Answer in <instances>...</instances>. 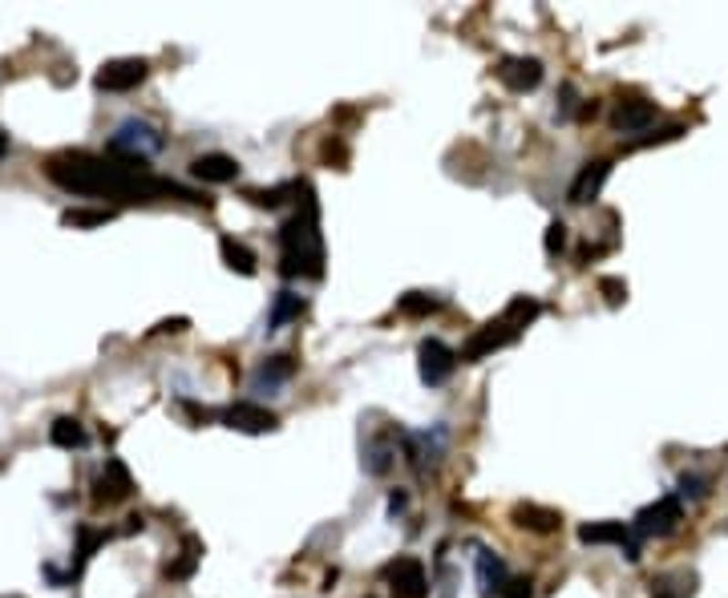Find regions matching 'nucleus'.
<instances>
[{
	"instance_id": "f257e3e1",
	"label": "nucleus",
	"mask_w": 728,
	"mask_h": 598,
	"mask_svg": "<svg viewBox=\"0 0 728 598\" xmlns=\"http://www.w3.org/2000/svg\"><path fill=\"white\" fill-rule=\"evenodd\" d=\"M45 174L69 194H101V199H126V202H151L158 194H174L182 202L211 207L207 194H194L171 179H158L142 158H98L86 154V150H65V154L45 158Z\"/></svg>"
},
{
	"instance_id": "f03ea898",
	"label": "nucleus",
	"mask_w": 728,
	"mask_h": 598,
	"mask_svg": "<svg viewBox=\"0 0 728 598\" xmlns=\"http://www.w3.org/2000/svg\"><path fill=\"white\" fill-rule=\"evenodd\" d=\"M304 211L279 227V247H284V275L287 279H320L324 275V242H320V222H316V202L312 186L300 182Z\"/></svg>"
},
{
	"instance_id": "7ed1b4c3",
	"label": "nucleus",
	"mask_w": 728,
	"mask_h": 598,
	"mask_svg": "<svg viewBox=\"0 0 728 598\" xmlns=\"http://www.w3.org/2000/svg\"><path fill=\"white\" fill-rule=\"evenodd\" d=\"M680 521H684V501H680L676 493H668V498L651 501V506H643L636 513L631 534H636V538H668Z\"/></svg>"
},
{
	"instance_id": "20e7f679",
	"label": "nucleus",
	"mask_w": 728,
	"mask_h": 598,
	"mask_svg": "<svg viewBox=\"0 0 728 598\" xmlns=\"http://www.w3.org/2000/svg\"><path fill=\"white\" fill-rule=\"evenodd\" d=\"M154 150H162V134H158L154 126H146V121H121L118 126V134L109 138V154L114 158H142L146 162V154H154Z\"/></svg>"
},
{
	"instance_id": "39448f33",
	"label": "nucleus",
	"mask_w": 728,
	"mask_h": 598,
	"mask_svg": "<svg viewBox=\"0 0 728 598\" xmlns=\"http://www.w3.org/2000/svg\"><path fill=\"white\" fill-rule=\"evenodd\" d=\"M380 578L389 583V591L393 598H429V574L425 566L417 562V558H397V562H389L380 570Z\"/></svg>"
},
{
	"instance_id": "423d86ee",
	"label": "nucleus",
	"mask_w": 728,
	"mask_h": 598,
	"mask_svg": "<svg viewBox=\"0 0 728 598\" xmlns=\"http://www.w3.org/2000/svg\"><path fill=\"white\" fill-rule=\"evenodd\" d=\"M457 368V352L450 348L445 340H421V348H417V372H421V385L437 388L445 385V380L453 376Z\"/></svg>"
},
{
	"instance_id": "0eeeda50",
	"label": "nucleus",
	"mask_w": 728,
	"mask_h": 598,
	"mask_svg": "<svg viewBox=\"0 0 728 598\" xmlns=\"http://www.w3.org/2000/svg\"><path fill=\"white\" fill-rule=\"evenodd\" d=\"M578 541H587V546H623L628 562H640V538L631 534L628 521H587V526H578Z\"/></svg>"
},
{
	"instance_id": "6e6552de",
	"label": "nucleus",
	"mask_w": 728,
	"mask_h": 598,
	"mask_svg": "<svg viewBox=\"0 0 728 598\" xmlns=\"http://www.w3.org/2000/svg\"><path fill=\"white\" fill-rule=\"evenodd\" d=\"M146 73H151V65H146L142 57H118V61H106L98 69V89H106V93H130V89H138L146 81Z\"/></svg>"
},
{
	"instance_id": "1a4fd4ad",
	"label": "nucleus",
	"mask_w": 728,
	"mask_h": 598,
	"mask_svg": "<svg viewBox=\"0 0 728 598\" xmlns=\"http://www.w3.org/2000/svg\"><path fill=\"white\" fill-rule=\"evenodd\" d=\"M518 340V328H510L506 320H494V324H485V328H478L465 340V348L457 352V360H465V364H473V360H482V356H490V352H498V348H506V344H515Z\"/></svg>"
},
{
	"instance_id": "9d476101",
	"label": "nucleus",
	"mask_w": 728,
	"mask_h": 598,
	"mask_svg": "<svg viewBox=\"0 0 728 598\" xmlns=\"http://www.w3.org/2000/svg\"><path fill=\"white\" fill-rule=\"evenodd\" d=\"M130 490H134V478H130V469L118 461V457H109L106 469L98 473V481H93V501L98 506H114V501H126Z\"/></svg>"
},
{
	"instance_id": "9b49d317",
	"label": "nucleus",
	"mask_w": 728,
	"mask_h": 598,
	"mask_svg": "<svg viewBox=\"0 0 728 598\" xmlns=\"http://www.w3.org/2000/svg\"><path fill=\"white\" fill-rule=\"evenodd\" d=\"M223 425L235 428V433H272V428H279V420H276L272 408L239 400V405L223 408Z\"/></svg>"
},
{
	"instance_id": "f8f14e48",
	"label": "nucleus",
	"mask_w": 728,
	"mask_h": 598,
	"mask_svg": "<svg viewBox=\"0 0 728 598\" xmlns=\"http://www.w3.org/2000/svg\"><path fill=\"white\" fill-rule=\"evenodd\" d=\"M498 81L515 93L538 89V81H543V61L538 57H502L498 61Z\"/></svg>"
},
{
	"instance_id": "ddd939ff",
	"label": "nucleus",
	"mask_w": 728,
	"mask_h": 598,
	"mask_svg": "<svg viewBox=\"0 0 728 598\" xmlns=\"http://www.w3.org/2000/svg\"><path fill=\"white\" fill-rule=\"evenodd\" d=\"M611 179V162L607 158H595V162H587L583 170H578V179L571 182V191H567V199L575 202V207H583V202H591L595 194L603 191V182Z\"/></svg>"
},
{
	"instance_id": "4468645a",
	"label": "nucleus",
	"mask_w": 728,
	"mask_h": 598,
	"mask_svg": "<svg viewBox=\"0 0 728 598\" xmlns=\"http://www.w3.org/2000/svg\"><path fill=\"white\" fill-rule=\"evenodd\" d=\"M191 174L203 182H235L239 179V162L231 154H199L191 162Z\"/></svg>"
},
{
	"instance_id": "2eb2a0df",
	"label": "nucleus",
	"mask_w": 728,
	"mask_h": 598,
	"mask_svg": "<svg viewBox=\"0 0 728 598\" xmlns=\"http://www.w3.org/2000/svg\"><path fill=\"white\" fill-rule=\"evenodd\" d=\"M651 121H656V101H623V106L615 109L611 126L619 129V134H640Z\"/></svg>"
},
{
	"instance_id": "dca6fc26",
	"label": "nucleus",
	"mask_w": 728,
	"mask_h": 598,
	"mask_svg": "<svg viewBox=\"0 0 728 598\" xmlns=\"http://www.w3.org/2000/svg\"><path fill=\"white\" fill-rule=\"evenodd\" d=\"M506 583H510L506 562H502L494 550H478V586H482V594H502V591H506Z\"/></svg>"
},
{
	"instance_id": "f3484780",
	"label": "nucleus",
	"mask_w": 728,
	"mask_h": 598,
	"mask_svg": "<svg viewBox=\"0 0 728 598\" xmlns=\"http://www.w3.org/2000/svg\"><path fill=\"white\" fill-rule=\"evenodd\" d=\"M515 526L518 530H530V534H555L558 526H563V518H558L555 510H543V506H515Z\"/></svg>"
},
{
	"instance_id": "a211bd4d",
	"label": "nucleus",
	"mask_w": 728,
	"mask_h": 598,
	"mask_svg": "<svg viewBox=\"0 0 728 598\" xmlns=\"http://www.w3.org/2000/svg\"><path fill=\"white\" fill-rule=\"evenodd\" d=\"M219 255H223V263H227L231 271H239V275H255V251H247L239 239L223 235L219 239Z\"/></svg>"
},
{
	"instance_id": "6ab92c4d",
	"label": "nucleus",
	"mask_w": 728,
	"mask_h": 598,
	"mask_svg": "<svg viewBox=\"0 0 728 598\" xmlns=\"http://www.w3.org/2000/svg\"><path fill=\"white\" fill-rule=\"evenodd\" d=\"M49 441L57 448H81L89 437H86V428H81L78 417H57V420H53V428H49Z\"/></svg>"
},
{
	"instance_id": "aec40b11",
	"label": "nucleus",
	"mask_w": 728,
	"mask_h": 598,
	"mask_svg": "<svg viewBox=\"0 0 728 598\" xmlns=\"http://www.w3.org/2000/svg\"><path fill=\"white\" fill-rule=\"evenodd\" d=\"M292 372H296V360H292V356H272V360H264V368L255 372V388H276V385H284V380H292Z\"/></svg>"
},
{
	"instance_id": "412c9836",
	"label": "nucleus",
	"mask_w": 728,
	"mask_h": 598,
	"mask_svg": "<svg viewBox=\"0 0 728 598\" xmlns=\"http://www.w3.org/2000/svg\"><path fill=\"white\" fill-rule=\"evenodd\" d=\"M300 315H304V299H300V295H292V292H279V295H276L272 315H267V332L284 328L287 320H300Z\"/></svg>"
},
{
	"instance_id": "4be33fe9",
	"label": "nucleus",
	"mask_w": 728,
	"mask_h": 598,
	"mask_svg": "<svg viewBox=\"0 0 728 598\" xmlns=\"http://www.w3.org/2000/svg\"><path fill=\"white\" fill-rule=\"evenodd\" d=\"M538 312H543V304L538 299H530V295H518V299H510V307H506V315L502 320L510 324V328H526V324H535L538 320Z\"/></svg>"
},
{
	"instance_id": "5701e85b",
	"label": "nucleus",
	"mask_w": 728,
	"mask_h": 598,
	"mask_svg": "<svg viewBox=\"0 0 728 598\" xmlns=\"http://www.w3.org/2000/svg\"><path fill=\"white\" fill-rule=\"evenodd\" d=\"M199 558H203V541L199 538H186L182 541V558H179V562H166L162 574L166 578H191L194 566H199Z\"/></svg>"
},
{
	"instance_id": "b1692460",
	"label": "nucleus",
	"mask_w": 728,
	"mask_h": 598,
	"mask_svg": "<svg viewBox=\"0 0 728 598\" xmlns=\"http://www.w3.org/2000/svg\"><path fill=\"white\" fill-rule=\"evenodd\" d=\"M114 214L118 211H109V207H98V211H93V207H69L61 214V222H65V227H101V222H109Z\"/></svg>"
},
{
	"instance_id": "393cba45",
	"label": "nucleus",
	"mask_w": 728,
	"mask_h": 598,
	"mask_svg": "<svg viewBox=\"0 0 728 598\" xmlns=\"http://www.w3.org/2000/svg\"><path fill=\"white\" fill-rule=\"evenodd\" d=\"M400 315H433L437 307H442V299L437 295H425V292H409V295H400Z\"/></svg>"
},
{
	"instance_id": "a878e982",
	"label": "nucleus",
	"mask_w": 728,
	"mask_h": 598,
	"mask_svg": "<svg viewBox=\"0 0 728 598\" xmlns=\"http://www.w3.org/2000/svg\"><path fill=\"white\" fill-rule=\"evenodd\" d=\"M680 134H688L680 121H671V126H664V129H656V134H643V138H636L631 146H660V142H676Z\"/></svg>"
},
{
	"instance_id": "bb28decb",
	"label": "nucleus",
	"mask_w": 728,
	"mask_h": 598,
	"mask_svg": "<svg viewBox=\"0 0 728 598\" xmlns=\"http://www.w3.org/2000/svg\"><path fill=\"white\" fill-rule=\"evenodd\" d=\"M599 292L607 295V304H611V307H619L623 299H628V284L615 279V275H607V279H599Z\"/></svg>"
},
{
	"instance_id": "cd10ccee",
	"label": "nucleus",
	"mask_w": 728,
	"mask_h": 598,
	"mask_svg": "<svg viewBox=\"0 0 728 598\" xmlns=\"http://www.w3.org/2000/svg\"><path fill=\"white\" fill-rule=\"evenodd\" d=\"M563 247H567V222H563V219H555V222L546 227V255L555 259Z\"/></svg>"
},
{
	"instance_id": "c85d7f7f",
	"label": "nucleus",
	"mask_w": 728,
	"mask_h": 598,
	"mask_svg": "<svg viewBox=\"0 0 728 598\" xmlns=\"http://www.w3.org/2000/svg\"><path fill=\"white\" fill-rule=\"evenodd\" d=\"M287 194V186H272V191H247V199L255 202V207H279Z\"/></svg>"
},
{
	"instance_id": "c756f323",
	"label": "nucleus",
	"mask_w": 728,
	"mask_h": 598,
	"mask_svg": "<svg viewBox=\"0 0 728 598\" xmlns=\"http://www.w3.org/2000/svg\"><path fill=\"white\" fill-rule=\"evenodd\" d=\"M320 154H324V162H336V170L348 166V150H344V142H336V138H328V142L320 146Z\"/></svg>"
},
{
	"instance_id": "7c9ffc66",
	"label": "nucleus",
	"mask_w": 728,
	"mask_h": 598,
	"mask_svg": "<svg viewBox=\"0 0 728 598\" xmlns=\"http://www.w3.org/2000/svg\"><path fill=\"white\" fill-rule=\"evenodd\" d=\"M101 541H106V534H98V530H81V550H78V566L86 562V558H89L93 550L101 546Z\"/></svg>"
},
{
	"instance_id": "2f4dec72",
	"label": "nucleus",
	"mask_w": 728,
	"mask_h": 598,
	"mask_svg": "<svg viewBox=\"0 0 728 598\" xmlns=\"http://www.w3.org/2000/svg\"><path fill=\"white\" fill-rule=\"evenodd\" d=\"M704 481H700V478H688V473H684V478H680V493H676V498H688V501H700V498H704Z\"/></svg>"
},
{
	"instance_id": "473e14b6",
	"label": "nucleus",
	"mask_w": 728,
	"mask_h": 598,
	"mask_svg": "<svg viewBox=\"0 0 728 598\" xmlns=\"http://www.w3.org/2000/svg\"><path fill=\"white\" fill-rule=\"evenodd\" d=\"M530 586H535L530 578H510L502 594H506V598H535V591H530Z\"/></svg>"
},
{
	"instance_id": "72a5a7b5",
	"label": "nucleus",
	"mask_w": 728,
	"mask_h": 598,
	"mask_svg": "<svg viewBox=\"0 0 728 598\" xmlns=\"http://www.w3.org/2000/svg\"><path fill=\"white\" fill-rule=\"evenodd\" d=\"M186 328H191V320H186V315H174V320H162V324H158L154 332H186Z\"/></svg>"
},
{
	"instance_id": "f704fd0d",
	"label": "nucleus",
	"mask_w": 728,
	"mask_h": 598,
	"mask_svg": "<svg viewBox=\"0 0 728 598\" xmlns=\"http://www.w3.org/2000/svg\"><path fill=\"white\" fill-rule=\"evenodd\" d=\"M146 526V518L142 513H134V518H126V534H134V530H142Z\"/></svg>"
},
{
	"instance_id": "c9c22d12",
	"label": "nucleus",
	"mask_w": 728,
	"mask_h": 598,
	"mask_svg": "<svg viewBox=\"0 0 728 598\" xmlns=\"http://www.w3.org/2000/svg\"><path fill=\"white\" fill-rule=\"evenodd\" d=\"M389 510H393V513L405 510V493H393V498H389Z\"/></svg>"
},
{
	"instance_id": "e433bc0d",
	"label": "nucleus",
	"mask_w": 728,
	"mask_h": 598,
	"mask_svg": "<svg viewBox=\"0 0 728 598\" xmlns=\"http://www.w3.org/2000/svg\"><path fill=\"white\" fill-rule=\"evenodd\" d=\"M5 154H8V134L0 129V162H5Z\"/></svg>"
},
{
	"instance_id": "4c0bfd02",
	"label": "nucleus",
	"mask_w": 728,
	"mask_h": 598,
	"mask_svg": "<svg viewBox=\"0 0 728 598\" xmlns=\"http://www.w3.org/2000/svg\"><path fill=\"white\" fill-rule=\"evenodd\" d=\"M656 598H671V594H656Z\"/></svg>"
}]
</instances>
